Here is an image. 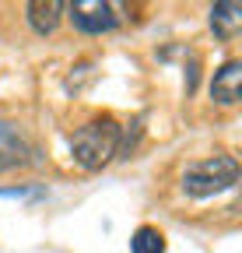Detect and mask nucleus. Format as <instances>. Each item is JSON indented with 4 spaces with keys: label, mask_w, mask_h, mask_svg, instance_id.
Instances as JSON below:
<instances>
[{
    "label": "nucleus",
    "mask_w": 242,
    "mask_h": 253,
    "mask_svg": "<svg viewBox=\"0 0 242 253\" xmlns=\"http://www.w3.org/2000/svg\"><path fill=\"white\" fill-rule=\"evenodd\" d=\"M119 134H123V126H119L112 116H95L81 123L77 130L70 134V155L74 162L88 172H99L102 166H109L116 151H119Z\"/></svg>",
    "instance_id": "1"
},
{
    "label": "nucleus",
    "mask_w": 242,
    "mask_h": 253,
    "mask_svg": "<svg viewBox=\"0 0 242 253\" xmlns=\"http://www.w3.org/2000/svg\"><path fill=\"white\" fill-rule=\"evenodd\" d=\"M239 183V162L232 155H214V158H200V162H190L183 169V194L186 197H214L225 194Z\"/></svg>",
    "instance_id": "2"
},
{
    "label": "nucleus",
    "mask_w": 242,
    "mask_h": 253,
    "mask_svg": "<svg viewBox=\"0 0 242 253\" xmlns=\"http://www.w3.org/2000/svg\"><path fill=\"white\" fill-rule=\"evenodd\" d=\"M123 11H127L123 4H109V0H74V4H67L74 28L84 32V36H105V32H112L123 21Z\"/></svg>",
    "instance_id": "3"
},
{
    "label": "nucleus",
    "mask_w": 242,
    "mask_h": 253,
    "mask_svg": "<svg viewBox=\"0 0 242 253\" xmlns=\"http://www.w3.org/2000/svg\"><path fill=\"white\" fill-rule=\"evenodd\" d=\"M242 95V63L239 60H225L210 78V99L218 106H235Z\"/></svg>",
    "instance_id": "4"
},
{
    "label": "nucleus",
    "mask_w": 242,
    "mask_h": 253,
    "mask_svg": "<svg viewBox=\"0 0 242 253\" xmlns=\"http://www.w3.org/2000/svg\"><path fill=\"white\" fill-rule=\"evenodd\" d=\"M64 11H67V4H60V0H32V4H25V18H28V25H32L35 36L56 32Z\"/></svg>",
    "instance_id": "5"
},
{
    "label": "nucleus",
    "mask_w": 242,
    "mask_h": 253,
    "mask_svg": "<svg viewBox=\"0 0 242 253\" xmlns=\"http://www.w3.org/2000/svg\"><path fill=\"white\" fill-rule=\"evenodd\" d=\"M242 28V4H232V0H218L210 7V32L221 39V42H232Z\"/></svg>",
    "instance_id": "6"
},
{
    "label": "nucleus",
    "mask_w": 242,
    "mask_h": 253,
    "mask_svg": "<svg viewBox=\"0 0 242 253\" xmlns=\"http://www.w3.org/2000/svg\"><path fill=\"white\" fill-rule=\"evenodd\" d=\"M25 158H28V141L21 137L14 123L0 120V169H14Z\"/></svg>",
    "instance_id": "7"
},
{
    "label": "nucleus",
    "mask_w": 242,
    "mask_h": 253,
    "mask_svg": "<svg viewBox=\"0 0 242 253\" xmlns=\"http://www.w3.org/2000/svg\"><path fill=\"white\" fill-rule=\"evenodd\" d=\"M130 253H165V236L155 225H140L130 236Z\"/></svg>",
    "instance_id": "8"
},
{
    "label": "nucleus",
    "mask_w": 242,
    "mask_h": 253,
    "mask_svg": "<svg viewBox=\"0 0 242 253\" xmlns=\"http://www.w3.org/2000/svg\"><path fill=\"white\" fill-rule=\"evenodd\" d=\"M32 190L28 186H7V190H0V197H28Z\"/></svg>",
    "instance_id": "9"
}]
</instances>
